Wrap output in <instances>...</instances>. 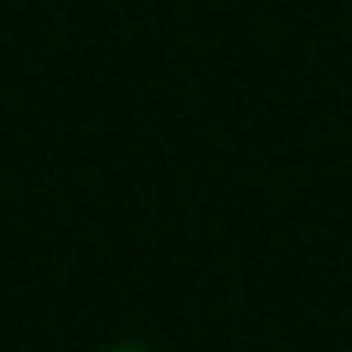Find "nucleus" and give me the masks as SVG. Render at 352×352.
I'll return each instance as SVG.
<instances>
[{"label":"nucleus","instance_id":"1","mask_svg":"<svg viewBox=\"0 0 352 352\" xmlns=\"http://www.w3.org/2000/svg\"><path fill=\"white\" fill-rule=\"evenodd\" d=\"M104 352H145V347H104Z\"/></svg>","mask_w":352,"mask_h":352}]
</instances>
